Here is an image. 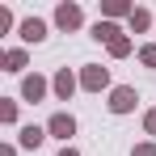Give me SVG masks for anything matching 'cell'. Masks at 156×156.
Here are the masks:
<instances>
[{"label": "cell", "mask_w": 156, "mask_h": 156, "mask_svg": "<svg viewBox=\"0 0 156 156\" xmlns=\"http://www.w3.org/2000/svg\"><path fill=\"white\" fill-rule=\"evenodd\" d=\"M80 89H84V93H101V89H110V72H105L101 63H89V68L80 72Z\"/></svg>", "instance_id": "1"}, {"label": "cell", "mask_w": 156, "mask_h": 156, "mask_svg": "<svg viewBox=\"0 0 156 156\" xmlns=\"http://www.w3.org/2000/svg\"><path fill=\"white\" fill-rule=\"evenodd\" d=\"M47 135H55V139H63V144H68V139L76 135V118H72L68 110L51 114V118H47Z\"/></svg>", "instance_id": "2"}, {"label": "cell", "mask_w": 156, "mask_h": 156, "mask_svg": "<svg viewBox=\"0 0 156 156\" xmlns=\"http://www.w3.org/2000/svg\"><path fill=\"white\" fill-rule=\"evenodd\" d=\"M139 101V93L131 89V84H118V89H110V114H131Z\"/></svg>", "instance_id": "3"}, {"label": "cell", "mask_w": 156, "mask_h": 156, "mask_svg": "<svg viewBox=\"0 0 156 156\" xmlns=\"http://www.w3.org/2000/svg\"><path fill=\"white\" fill-rule=\"evenodd\" d=\"M80 21H84L80 4H59V9H55V26L59 30H80Z\"/></svg>", "instance_id": "4"}, {"label": "cell", "mask_w": 156, "mask_h": 156, "mask_svg": "<svg viewBox=\"0 0 156 156\" xmlns=\"http://www.w3.org/2000/svg\"><path fill=\"white\" fill-rule=\"evenodd\" d=\"M76 84H80V80L72 76L68 68H59V72H55V80H51V89H55V97H59V101H68V97L76 93Z\"/></svg>", "instance_id": "5"}, {"label": "cell", "mask_w": 156, "mask_h": 156, "mask_svg": "<svg viewBox=\"0 0 156 156\" xmlns=\"http://www.w3.org/2000/svg\"><path fill=\"white\" fill-rule=\"evenodd\" d=\"M17 34H21V42H42V38H47V21H42V17H26V21L17 26Z\"/></svg>", "instance_id": "6"}, {"label": "cell", "mask_w": 156, "mask_h": 156, "mask_svg": "<svg viewBox=\"0 0 156 156\" xmlns=\"http://www.w3.org/2000/svg\"><path fill=\"white\" fill-rule=\"evenodd\" d=\"M21 97H26V101H42V97H47V80L38 76V72L26 76V80H21Z\"/></svg>", "instance_id": "7"}, {"label": "cell", "mask_w": 156, "mask_h": 156, "mask_svg": "<svg viewBox=\"0 0 156 156\" xmlns=\"http://www.w3.org/2000/svg\"><path fill=\"white\" fill-rule=\"evenodd\" d=\"M42 139H47V127H21V135H17L21 148H42Z\"/></svg>", "instance_id": "8"}, {"label": "cell", "mask_w": 156, "mask_h": 156, "mask_svg": "<svg viewBox=\"0 0 156 156\" xmlns=\"http://www.w3.org/2000/svg\"><path fill=\"white\" fill-rule=\"evenodd\" d=\"M30 63V55L21 51V47H13V51H4V72H21Z\"/></svg>", "instance_id": "9"}, {"label": "cell", "mask_w": 156, "mask_h": 156, "mask_svg": "<svg viewBox=\"0 0 156 156\" xmlns=\"http://www.w3.org/2000/svg\"><path fill=\"white\" fill-rule=\"evenodd\" d=\"M148 26H152V13H148V9H135V13L127 17V30H131V34H144Z\"/></svg>", "instance_id": "10"}, {"label": "cell", "mask_w": 156, "mask_h": 156, "mask_svg": "<svg viewBox=\"0 0 156 156\" xmlns=\"http://www.w3.org/2000/svg\"><path fill=\"white\" fill-rule=\"evenodd\" d=\"M118 34H122V30L114 26V21H97V26H93V38H97V42H105V47H110Z\"/></svg>", "instance_id": "11"}, {"label": "cell", "mask_w": 156, "mask_h": 156, "mask_svg": "<svg viewBox=\"0 0 156 156\" xmlns=\"http://www.w3.org/2000/svg\"><path fill=\"white\" fill-rule=\"evenodd\" d=\"M101 13H105V17H131L135 9H131V4H122V0H105V4H101Z\"/></svg>", "instance_id": "12"}, {"label": "cell", "mask_w": 156, "mask_h": 156, "mask_svg": "<svg viewBox=\"0 0 156 156\" xmlns=\"http://www.w3.org/2000/svg\"><path fill=\"white\" fill-rule=\"evenodd\" d=\"M110 55H114V59H127V55H131V38H127V34H118V38L110 42Z\"/></svg>", "instance_id": "13"}, {"label": "cell", "mask_w": 156, "mask_h": 156, "mask_svg": "<svg viewBox=\"0 0 156 156\" xmlns=\"http://www.w3.org/2000/svg\"><path fill=\"white\" fill-rule=\"evenodd\" d=\"M0 122H17V101H9V97H0Z\"/></svg>", "instance_id": "14"}, {"label": "cell", "mask_w": 156, "mask_h": 156, "mask_svg": "<svg viewBox=\"0 0 156 156\" xmlns=\"http://www.w3.org/2000/svg\"><path fill=\"white\" fill-rule=\"evenodd\" d=\"M139 63L156 72V42H148V47H139Z\"/></svg>", "instance_id": "15"}, {"label": "cell", "mask_w": 156, "mask_h": 156, "mask_svg": "<svg viewBox=\"0 0 156 156\" xmlns=\"http://www.w3.org/2000/svg\"><path fill=\"white\" fill-rule=\"evenodd\" d=\"M131 156H156V144H152V139H148V144H135Z\"/></svg>", "instance_id": "16"}, {"label": "cell", "mask_w": 156, "mask_h": 156, "mask_svg": "<svg viewBox=\"0 0 156 156\" xmlns=\"http://www.w3.org/2000/svg\"><path fill=\"white\" fill-rule=\"evenodd\" d=\"M144 131L156 139V110H148V114H144Z\"/></svg>", "instance_id": "17"}, {"label": "cell", "mask_w": 156, "mask_h": 156, "mask_svg": "<svg viewBox=\"0 0 156 156\" xmlns=\"http://www.w3.org/2000/svg\"><path fill=\"white\" fill-rule=\"evenodd\" d=\"M0 156H17V148H13V144H4V148H0Z\"/></svg>", "instance_id": "18"}, {"label": "cell", "mask_w": 156, "mask_h": 156, "mask_svg": "<svg viewBox=\"0 0 156 156\" xmlns=\"http://www.w3.org/2000/svg\"><path fill=\"white\" fill-rule=\"evenodd\" d=\"M59 156H80L76 148H68V144H63V148H59Z\"/></svg>", "instance_id": "19"}]
</instances>
